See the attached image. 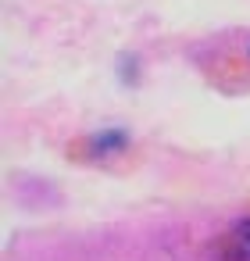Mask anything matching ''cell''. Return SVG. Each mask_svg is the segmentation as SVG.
<instances>
[{
    "mask_svg": "<svg viewBox=\"0 0 250 261\" xmlns=\"http://www.w3.org/2000/svg\"><path fill=\"white\" fill-rule=\"evenodd\" d=\"M211 254L218 261H250V218H239L236 225H229L211 243Z\"/></svg>",
    "mask_w": 250,
    "mask_h": 261,
    "instance_id": "1",
    "label": "cell"
},
{
    "mask_svg": "<svg viewBox=\"0 0 250 261\" xmlns=\"http://www.w3.org/2000/svg\"><path fill=\"white\" fill-rule=\"evenodd\" d=\"M129 147V133L125 129H100V133H90L75 150L86 158V161H107L115 154H122Z\"/></svg>",
    "mask_w": 250,
    "mask_h": 261,
    "instance_id": "2",
    "label": "cell"
}]
</instances>
